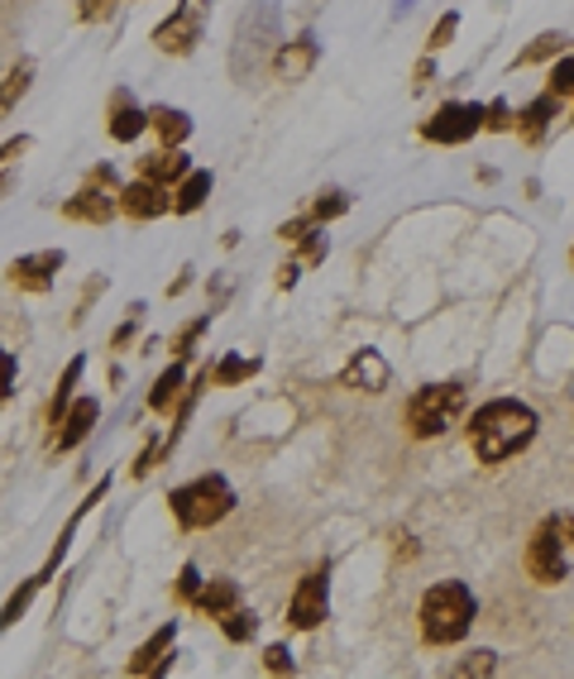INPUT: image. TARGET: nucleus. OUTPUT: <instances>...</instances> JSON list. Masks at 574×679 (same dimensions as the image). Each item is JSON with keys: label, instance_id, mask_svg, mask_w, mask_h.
Returning <instances> with one entry per match:
<instances>
[{"label": "nucleus", "instance_id": "bb28decb", "mask_svg": "<svg viewBox=\"0 0 574 679\" xmlns=\"http://www.w3.org/2000/svg\"><path fill=\"white\" fill-rule=\"evenodd\" d=\"M254 632H259V617H254V608H235L221 617V637L225 641H235V646H245V641H254Z\"/></svg>", "mask_w": 574, "mask_h": 679}, {"label": "nucleus", "instance_id": "c756f323", "mask_svg": "<svg viewBox=\"0 0 574 679\" xmlns=\"http://www.w3.org/2000/svg\"><path fill=\"white\" fill-rule=\"evenodd\" d=\"M517 129V111L508 101H484V135H512Z\"/></svg>", "mask_w": 574, "mask_h": 679}, {"label": "nucleus", "instance_id": "f8f14e48", "mask_svg": "<svg viewBox=\"0 0 574 679\" xmlns=\"http://www.w3.org/2000/svg\"><path fill=\"white\" fill-rule=\"evenodd\" d=\"M63 215L67 221H82V225H105L120 215V197H111V187H96V182H82L77 197L63 201Z\"/></svg>", "mask_w": 574, "mask_h": 679}, {"label": "nucleus", "instance_id": "f03ea898", "mask_svg": "<svg viewBox=\"0 0 574 679\" xmlns=\"http://www.w3.org/2000/svg\"><path fill=\"white\" fill-rule=\"evenodd\" d=\"M422 641L426 646H454V641L470 637L474 617H478V598L470 584H460V579H440V584H430L422 593Z\"/></svg>", "mask_w": 574, "mask_h": 679}, {"label": "nucleus", "instance_id": "ea45409f", "mask_svg": "<svg viewBox=\"0 0 574 679\" xmlns=\"http://www.w3.org/2000/svg\"><path fill=\"white\" fill-rule=\"evenodd\" d=\"M430 82H436V53H426L422 63L412 67V87H416V91H422V87H430Z\"/></svg>", "mask_w": 574, "mask_h": 679}, {"label": "nucleus", "instance_id": "de8ad7c7", "mask_svg": "<svg viewBox=\"0 0 574 679\" xmlns=\"http://www.w3.org/2000/svg\"><path fill=\"white\" fill-rule=\"evenodd\" d=\"M402 10H412V0H398V15H402Z\"/></svg>", "mask_w": 574, "mask_h": 679}, {"label": "nucleus", "instance_id": "4be33fe9", "mask_svg": "<svg viewBox=\"0 0 574 679\" xmlns=\"http://www.w3.org/2000/svg\"><path fill=\"white\" fill-rule=\"evenodd\" d=\"M565 44H570V39H565V34H560V29H546V34H536V39L526 44L522 53L508 63V72H522V67H541V63H556V58L565 53Z\"/></svg>", "mask_w": 574, "mask_h": 679}, {"label": "nucleus", "instance_id": "0eeeda50", "mask_svg": "<svg viewBox=\"0 0 574 679\" xmlns=\"http://www.w3.org/2000/svg\"><path fill=\"white\" fill-rule=\"evenodd\" d=\"M326 617H330V565H316L311 575L297 579L292 598H287V627L316 632Z\"/></svg>", "mask_w": 574, "mask_h": 679}, {"label": "nucleus", "instance_id": "473e14b6", "mask_svg": "<svg viewBox=\"0 0 574 679\" xmlns=\"http://www.w3.org/2000/svg\"><path fill=\"white\" fill-rule=\"evenodd\" d=\"M211 317H215V311H207V317H197V321H187L183 331L173 335V355H177V359H183V355H191V345H197V340L211 331Z\"/></svg>", "mask_w": 574, "mask_h": 679}, {"label": "nucleus", "instance_id": "4c0bfd02", "mask_svg": "<svg viewBox=\"0 0 574 679\" xmlns=\"http://www.w3.org/2000/svg\"><path fill=\"white\" fill-rule=\"evenodd\" d=\"M311 230H316V221H311V215H297V221H287V225L278 230V239H283V245H297V239L311 235Z\"/></svg>", "mask_w": 574, "mask_h": 679}, {"label": "nucleus", "instance_id": "72a5a7b5", "mask_svg": "<svg viewBox=\"0 0 574 679\" xmlns=\"http://www.w3.org/2000/svg\"><path fill=\"white\" fill-rule=\"evenodd\" d=\"M201 584H207V579H201V569L197 565H183V569H177V603H197V593H201Z\"/></svg>", "mask_w": 574, "mask_h": 679}, {"label": "nucleus", "instance_id": "423d86ee", "mask_svg": "<svg viewBox=\"0 0 574 679\" xmlns=\"http://www.w3.org/2000/svg\"><path fill=\"white\" fill-rule=\"evenodd\" d=\"M474 135H484V106L478 101H440L436 111L422 120V139L454 149V144H470Z\"/></svg>", "mask_w": 574, "mask_h": 679}, {"label": "nucleus", "instance_id": "f3484780", "mask_svg": "<svg viewBox=\"0 0 574 679\" xmlns=\"http://www.w3.org/2000/svg\"><path fill=\"white\" fill-rule=\"evenodd\" d=\"M560 96H550V91H536L532 101L517 111V135H522V144H541L546 135H550V125L560 120Z\"/></svg>", "mask_w": 574, "mask_h": 679}, {"label": "nucleus", "instance_id": "e433bc0d", "mask_svg": "<svg viewBox=\"0 0 574 679\" xmlns=\"http://www.w3.org/2000/svg\"><path fill=\"white\" fill-rule=\"evenodd\" d=\"M297 245H302V263H321V259H326V254H330V239L321 235V225L311 230V235H302V239H297Z\"/></svg>", "mask_w": 574, "mask_h": 679}, {"label": "nucleus", "instance_id": "a211bd4d", "mask_svg": "<svg viewBox=\"0 0 574 679\" xmlns=\"http://www.w3.org/2000/svg\"><path fill=\"white\" fill-rule=\"evenodd\" d=\"M191 173V159L183 149H153V153H144L139 159V177H149V182H159V187H177Z\"/></svg>", "mask_w": 574, "mask_h": 679}, {"label": "nucleus", "instance_id": "20e7f679", "mask_svg": "<svg viewBox=\"0 0 574 679\" xmlns=\"http://www.w3.org/2000/svg\"><path fill=\"white\" fill-rule=\"evenodd\" d=\"M464 407V387L460 383H426L407 397V431L416 441H430L454 421V411Z\"/></svg>", "mask_w": 574, "mask_h": 679}, {"label": "nucleus", "instance_id": "79ce46f5", "mask_svg": "<svg viewBox=\"0 0 574 679\" xmlns=\"http://www.w3.org/2000/svg\"><path fill=\"white\" fill-rule=\"evenodd\" d=\"M87 182H96V187H111V192H115V168H111V163H96L91 173H87Z\"/></svg>", "mask_w": 574, "mask_h": 679}, {"label": "nucleus", "instance_id": "8fccbe9b", "mask_svg": "<svg viewBox=\"0 0 574 679\" xmlns=\"http://www.w3.org/2000/svg\"><path fill=\"white\" fill-rule=\"evenodd\" d=\"M570 125H574V111H570Z\"/></svg>", "mask_w": 574, "mask_h": 679}, {"label": "nucleus", "instance_id": "a878e982", "mask_svg": "<svg viewBox=\"0 0 574 679\" xmlns=\"http://www.w3.org/2000/svg\"><path fill=\"white\" fill-rule=\"evenodd\" d=\"M259 373V359H245V355H225L221 363L211 369L215 387H235V383H249Z\"/></svg>", "mask_w": 574, "mask_h": 679}, {"label": "nucleus", "instance_id": "6ab92c4d", "mask_svg": "<svg viewBox=\"0 0 574 679\" xmlns=\"http://www.w3.org/2000/svg\"><path fill=\"white\" fill-rule=\"evenodd\" d=\"M149 129L167 144V149H183L197 125H191V115L183 111V106H149Z\"/></svg>", "mask_w": 574, "mask_h": 679}, {"label": "nucleus", "instance_id": "a19ab883", "mask_svg": "<svg viewBox=\"0 0 574 679\" xmlns=\"http://www.w3.org/2000/svg\"><path fill=\"white\" fill-rule=\"evenodd\" d=\"M101 293H105V277H91V283H87V293H82V301H77V311H72V321H82V317H87L91 297H101Z\"/></svg>", "mask_w": 574, "mask_h": 679}, {"label": "nucleus", "instance_id": "b1692460", "mask_svg": "<svg viewBox=\"0 0 574 679\" xmlns=\"http://www.w3.org/2000/svg\"><path fill=\"white\" fill-rule=\"evenodd\" d=\"M82 373H87V359L72 355L67 369H63V379H58V387H53V403H48V431H53V435H58V427H63V417L72 407V387L82 383Z\"/></svg>", "mask_w": 574, "mask_h": 679}, {"label": "nucleus", "instance_id": "5701e85b", "mask_svg": "<svg viewBox=\"0 0 574 679\" xmlns=\"http://www.w3.org/2000/svg\"><path fill=\"white\" fill-rule=\"evenodd\" d=\"M235 603H239V584H235V579H207L191 608H197L201 617H215V622H221V617L230 613Z\"/></svg>", "mask_w": 574, "mask_h": 679}, {"label": "nucleus", "instance_id": "58836bf2", "mask_svg": "<svg viewBox=\"0 0 574 679\" xmlns=\"http://www.w3.org/2000/svg\"><path fill=\"white\" fill-rule=\"evenodd\" d=\"M15 373H20V359L10 355V349H0V397H10V387H15Z\"/></svg>", "mask_w": 574, "mask_h": 679}, {"label": "nucleus", "instance_id": "7c9ffc66", "mask_svg": "<svg viewBox=\"0 0 574 679\" xmlns=\"http://www.w3.org/2000/svg\"><path fill=\"white\" fill-rule=\"evenodd\" d=\"M454 34H460V10H446V15L430 24V34H426V53H440V48H450V44H454Z\"/></svg>", "mask_w": 574, "mask_h": 679}, {"label": "nucleus", "instance_id": "9b49d317", "mask_svg": "<svg viewBox=\"0 0 574 679\" xmlns=\"http://www.w3.org/2000/svg\"><path fill=\"white\" fill-rule=\"evenodd\" d=\"M316 58H321L316 34H297V39H283L278 48H273L269 67H273V77L278 82H302L307 72L316 67Z\"/></svg>", "mask_w": 574, "mask_h": 679}, {"label": "nucleus", "instance_id": "39448f33", "mask_svg": "<svg viewBox=\"0 0 574 679\" xmlns=\"http://www.w3.org/2000/svg\"><path fill=\"white\" fill-rule=\"evenodd\" d=\"M207 24H211V0H177L173 15L159 20V29H153V48L167 58H191L197 44L207 39Z\"/></svg>", "mask_w": 574, "mask_h": 679}, {"label": "nucleus", "instance_id": "f257e3e1", "mask_svg": "<svg viewBox=\"0 0 574 679\" xmlns=\"http://www.w3.org/2000/svg\"><path fill=\"white\" fill-rule=\"evenodd\" d=\"M536 427L541 421L526 403L498 397V403H484L470 417V450L478 455V465H502V459L522 455L536 441Z\"/></svg>", "mask_w": 574, "mask_h": 679}, {"label": "nucleus", "instance_id": "cd10ccee", "mask_svg": "<svg viewBox=\"0 0 574 679\" xmlns=\"http://www.w3.org/2000/svg\"><path fill=\"white\" fill-rule=\"evenodd\" d=\"M546 91L560 96V101H574V53H560L546 72Z\"/></svg>", "mask_w": 574, "mask_h": 679}, {"label": "nucleus", "instance_id": "a18cd8bd", "mask_svg": "<svg viewBox=\"0 0 574 679\" xmlns=\"http://www.w3.org/2000/svg\"><path fill=\"white\" fill-rule=\"evenodd\" d=\"M187 287H191V269H183V277H173V283H167V297L187 293Z\"/></svg>", "mask_w": 574, "mask_h": 679}, {"label": "nucleus", "instance_id": "3c124183", "mask_svg": "<svg viewBox=\"0 0 574 679\" xmlns=\"http://www.w3.org/2000/svg\"><path fill=\"white\" fill-rule=\"evenodd\" d=\"M0 168H5V163H0Z\"/></svg>", "mask_w": 574, "mask_h": 679}, {"label": "nucleus", "instance_id": "09e8293b", "mask_svg": "<svg viewBox=\"0 0 574 679\" xmlns=\"http://www.w3.org/2000/svg\"><path fill=\"white\" fill-rule=\"evenodd\" d=\"M570 263H574V249H570Z\"/></svg>", "mask_w": 574, "mask_h": 679}, {"label": "nucleus", "instance_id": "49530a36", "mask_svg": "<svg viewBox=\"0 0 574 679\" xmlns=\"http://www.w3.org/2000/svg\"><path fill=\"white\" fill-rule=\"evenodd\" d=\"M10 187H15V173H10V168H0V197H5Z\"/></svg>", "mask_w": 574, "mask_h": 679}, {"label": "nucleus", "instance_id": "2f4dec72", "mask_svg": "<svg viewBox=\"0 0 574 679\" xmlns=\"http://www.w3.org/2000/svg\"><path fill=\"white\" fill-rule=\"evenodd\" d=\"M144 311H149V307H144V301H135V307H129V317L120 321V331L111 335V349H115V355H125V349L135 345V335H139V325H144Z\"/></svg>", "mask_w": 574, "mask_h": 679}, {"label": "nucleus", "instance_id": "4468645a", "mask_svg": "<svg viewBox=\"0 0 574 679\" xmlns=\"http://www.w3.org/2000/svg\"><path fill=\"white\" fill-rule=\"evenodd\" d=\"M388 379H392V369L378 349H359V355L340 369V387H350V393H383Z\"/></svg>", "mask_w": 574, "mask_h": 679}, {"label": "nucleus", "instance_id": "c85d7f7f", "mask_svg": "<svg viewBox=\"0 0 574 679\" xmlns=\"http://www.w3.org/2000/svg\"><path fill=\"white\" fill-rule=\"evenodd\" d=\"M350 211V192H340V187H330V192H321L316 201H311V221L316 225H326V221H340V215Z\"/></svg>", "mask_w": 574, "mask_h": 679}, {"label": "nucleus", "instance_id": "1a4fd4ad", "mask_svg": "<svg viewBox=\"0 0 574 679\" xmlns=\"http://www.w3.org/2000/svg\"><path fill=\"white\" fill-rule=\"evenodd\" d=\"M67 254L63 249H34V254H20V259H10V283L24 287V293H48L53 287V273H63Z\"/></svg>", "mask_w": 574, "mask_h": 679}, {"label": "nucleus", "instance_id": "aec40b11", "mask_svg": "<svg viewBox=\"0 0 574 679\" xmlns=\"http://www.w3.org/2000/svg\"><path fill=\"white\" fill-rule=\"evenodd\" d=\"M183 393H187V369H183V359H173V363H167V369L159 373V383H153L149 411H159V417H173L177 403H183Z\"/></svg>", "mask_w": 574, "mask_h": 679}, {"label": "nucleus", "instance_id": "f704fd0d", "mask_svg": "<svg viewBox=\"0 0 574 679\" xmlns=\"http://www.w3.org/2000/svg\"><path fill=\"white\" fill-rule=\"evenodd\" d=\"M494 670H498V656H494V651H474L470 661L450 665V675H494Z\"/></svg>", "mask_w": 574, "mask_h": 679}, {"label": "nucleus", "instance_id": "c9c22d12", "mask_svg": "<svg viewBox=\"0 0 574 679\" xmlns=\"http://www.w3.org/2000/svg\"><path fill=\"white\" fill-rule=\"evenodd\" d=\"M263 670H269V675H292V651H287L283 641L263 646Z\"/></svg>", "mask_w": 574, "mask_h": 679}, {"label": "nucleus", "instance_id": "37998d69", "mask_svg": "<svg viewBox=\"0 0 574 679\" xmlns=\"http://www.w3.org/2000/svg\"><path fill=\"white\" fill-rule=\"evenodd\" d=\"M297 273H302V263H283L278 269V287L287 293V287H297Z\"/></svg>", "mask_w": 574, "mask_h": 679}, {"label": "nucleus", "instance_id": "393cba45", "mask_svg": "<svg viewBox=\"0 0 574 679\" xmlns=\"http://www.w3.org/2000/svg\"><path fill=\"white\" fill-rule=\"evenodd\" d=\"M29 87H34V58H20V63L5 72V82H0V120L29 96Z\"/></svg>", "mask_w": 574, "mask_h": 679}, {"label": "nucleus", "instance_id": "412c9836", "mask_svg": "<svg viewBox=\"0 0 574 679\" xmlns=\"http://www.w3.org/2000/svg\"><path fill=\"white\" fill-rule=\"evenodd\" d=\"M211 187H215V177L207 173V168H191V173L173 187V215H191V211H201L211 197Z\"/></svg>", "mask_w": 574, "mask_h": 679}, {"label": "nucleus", "instance_id": "7ed1b4c3", "mask_svg": "<svg viewBox=\"0 0 574 679\" xmlns=\"http://www.w3.org/2000/svg\"><path fill=\"white\" fill-rule=\"evenodd\" d=\"M235 489L225 474H201L191 483H177L173 493H167V507H173L177 527L183 531H201V527H215V521H225L235 513Z\"/></svg>", "mask_w": 574, "mask_h": 679}, {"label": "nucleus", "instance_id": "9d476101", "mask_svg": "<svg viewBox=\"0 0 574 679\" xmlns=\"http://www.w3.org/2000/svg\"><path fill=\"white\" fill-rule=\"evenodd\" d=\"M173 211V187H159L149 177H135L129 187H120V215L129 221H159Z\"/></svg>", "mask_w": 574, "mask_h": 679}, {"label": "nucleus", "instance_id": "c03bdc74", "mask_svg": "<svg viewBox=\"0 0 574 679\" xmlns=\"http://www.w3.org/2000/svg\"><path fill=\"white\" fill-rule=\"evenodd\" d=\"M546 521L560 531V536H565V545H574V517H546Z\"/></svg>", "mask_w": 574, "mask_h": 679}, {"label": "nucleus", "instance_id": "dca6fc26", "mask_svg": "<svg viewBox=\"0 0 574 679\" xmlns=\"http://www.w3.org/2000/svg\"><path fill=\"white\" fill-rule=\"evenodd\" d=\"M173 641H177V617H173V622H163L159 632L144 641L135 656H129L125 670H129V675H163L167 665H173Z\"/></svg>", "mask_w": 574, "mask_h": 679}, {"label": "nucleus", "instance_id": "ddd939ff", "mask_svg": "<svg viewBox=\"0 0 574 679\" xmlns=\"http://www.w3.org/2000/svg\"><path fill=\"white\" fill-rule=\"evenodd\" d=\"M144 129H149V111L129 96L125 87L111 91V111H105V135H111L115 144H135Z\"/></svg>", "mask_w": 574, "mask_h": 679}, {"label": "nucleus", "instance_id": "2eb2a0df", "mask_svg": "<svg viewBox=\"0 0 574 679\" xmlns=\"http://www.w3.org/2000/svg\"><path fill=\"white\" fill-rule=\"evenodd\" d=\"M96 421H101V403H96V397H77V403L67 407V417H63V427H58V435H53V450L58 455L77 450V445L96 431Z\"/></svg>", "mask_w": 574, "mask_h": 679}, {"label": "nucleus", "instance_id": "6e6552de", "mask_svg": "<svg viewBox=\"0 0 574 679\" xmlns=\"http://www.w3.org/2000/svg\"><path fill=\"white\" fill-rule=\"evenodd\" d=\"M526 575L536 579V584H560V579L570 575L565 565V536H560L550 521L536 527V536L526 541Z\"/></svg>", "mask_w": 574, "mask_h": 679}]
</instances>
